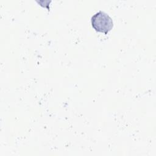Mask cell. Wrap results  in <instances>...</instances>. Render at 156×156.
<instances>
[{
	"label": "cell",
	"instance_id": "6da1fadb",
	"mask_svg": "<svg viewBox=\"0 0 156 156\" xmlns=\"http://www.w3.org/2000/svg\"><path fill=\"white\" fill-rule=\"evenodd\" d=\"M92 27L98 32L107 35L113 28V22L112 18L101 10L93 15L91 18Z\"/></svg>",
	"mask_w": 156,
	"mask_h": 156
}]
</instances>
